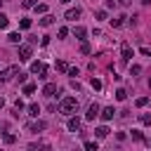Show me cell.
Segmentation results:
<instances>
[{
    "mask_svg": "<svg viewBox=\"0 0 151 151\" xmlns=\"http://www.w3.org/2000/svg\"><path fill=\"white\" fill-rule=\"evenodd\" d=\"M76 109H78V99H76V97H64V99L59 101V111H61L64 116L76 113Z\"/></svg>",
    "mask_w": 151,
    "mask_h": 151,
    "instance_id": "6da1fadb",
    "label": "cell"
},
{
    "mask_svg": "<svg viewBox=\"0 0 151 151\" xmlns=\"http://www.w3.org/2000/svg\"><path fill=\"white\" fill-rule=\"evenodd\" d=\"M28 151H52V144L47 139H38V142L28 144Z\"/></svg>",
    "mask_w": 151,
    "mask_h": 151,
    "instance_id": "7a4b0ae2",
    "label": "cell"
},
{
    "mask_svg": "<svg viewBox=\"0 0 151 151\" xmlns=\"http://www.w3.org/2000/svg\"><path fill=\"white\" fill-rule=\"evenodd\" d=\"M14 76H19V66H7L5 71H0V83H7V80H12Z\"/></svg>",
    "mask_w": 151,
    "mask_h": 151,
    "instance_id": "3957f363",
    "label": "cell"
},
{
    "mask_svg": "<svg viewBox=\"0 0 151 151\" xmlns=\"http://www.w3.org/2000/svg\"><path fill=\"white\" fill-rule=\"evenodd\" d=\"M31 57H33V45H19V59L28 61Z\"/></svg>",
    "mask_w": 151,
    "mask_h": 151,
    "instance_id": "277c9868",
    "label": "cell"
},
{
    "mask_svg": "<svg viewBox=\"0 0 151 151\" xmlns=\"http://www.w3.org/2000/svg\"><path fill=\"white\" fill-rule=\"evenodd\" d=\"M31 73H35L38 78H45V73H47V66H45L42 61H33V64H31Z\"/></svg>",
    "mask_w": 151,
    "mask_h": 151,
    "instance_id": "5b68a950",
    "label": "cell"
},
{
    "mask_svg": "<svg viewBox=\"0 0 151 151\" xmlns=\"http://www.w3.org/2000/svg\"><path fill=\"white\" fill-rule=\"evenodd\" d=\"M45 127H47V123H45V120H31V123L26 125V130H28V132H42Z\"/></svg>",
    "mask_w": 151,
    "mask_h": 151,
    "instance_id": "8992f818",
    "label": "cell"
},
{
    "mask_svg": "<svg viewBox=\"0 0 151 151\" xmlns=\"http://www.w3.org/2000/svg\"><path fill=\"white\" fill-rule=\"evenodd\" d=\"M99 113H101L99 104H97V101H92V104H90V109H87V120H94V118H97Z\"/></svg>",
    "mask_w": 151,
    "mask_h": 151,
    "instance_id": "52a82bcc",
    "label": "cell"
},
{
    "mask_svg": "<svg viewBox=\"0 0 151 151\" xmlns=\"http://www.w3.org/2000/svg\"><path fill=\"white\" fill-rule=\"evenodd\" d=\"M80 12H83L80 7H71V9H66V14H64V17H66L68 21H73V19H78V17H80Z\"/></svg>",
    "mask_w": 151,
    "mask_h": 151,
    "instance_id": "ba28073f",
    "label": "cell"
},
{
    "mask_svg": "<svg viewBox=\"0 0 151 151\" xmlns=\"http://www.w3.org/2000/svg\"><path fill=\"white\" fill-rule=\"evenodd\" d=\"M120 57H123V61H130V57H132V47H130L127 42H123V47H120Z\"/></svg>",
    "mask_w": 151,
    "mask_h": 151,
    "instance_id": "9c48e42d",
    "label": "cell"
},
{
    "mask_svg": "<svg viewBox=\"0 0 151 151\" xmlns=\"http://www.w3.org/2000/svg\"><path fill=\"white\" fill-rule=\"evenodd\" d=\"M54 92H57V83H47V85L42 87V94H45V97H54Z\"/></svg>",
    "mask_w": 151,
    "mask_h": 151,
    "instance_id": "30bf717a",
    "label": "cell"
},
{
    "mask_svg": "<svg viewBox=\"0 0 151 151\" xmlns=\"http://www.w3.org/2000/svg\"><path fill=\"white\" fill-rule=\"evenodd\" d=\"M38 24L47 28V26H52V24H54V17H52V14H42V19H38Z\"/></svg>",
    "mask_w": 151,
    "mask_h": 151,
    "instance_id": "8fae6325",
    "label": "cell"
},
{
    "mask_svg": "<svg viewBox=\"0 0 151 151\" xmlns=\"http://www.w3.org/2000/svg\"><path fill=\"white\" fill-rule=\"evenodd\" d=\"M113 113H116V111H113V106H106V109H101V113H99V116H101L104 120H111V118H113Z\"/></svg>",
    "mask_w": 151,
    "mask_h": 151,
    "instance_id": "7c38bea8",
    "label": "cell"
},
{
    "mask_svg": "<svg viewBox=\"0 0 151 151\" xmlns=\"http://www.w3.org/2000/svg\"><path fill=\"white\" fill-rule=\"evenodd\" d=\"M68 130L71 132H78L80 130V118H68Z\"/></svg>",
    "mask_w": 151,
    "mask_h": 151,
    "instance_id": "4fadbf2b",
    "label": "cell"
},
{
    "mask_svg": "<svg viewBox=\"0 0 151 151\" xmlns=\"http://www.w3.org/2000/svg\"><path fill=\"white\" fill-rule=\"evenodd\" d=\"M106 134H109V127H106V125H99V127L94 130V137H97V139H104Z\"/></svg>",
    "mask_w": 151,
    "mask_h": 151,
    "instance_id": "5bb4252c",
    "label": "cell"
},
{
    "mask_svg": "<svg viewBox=\"0 0 151 151\" xmlns=\"http://www.w3.org/2000/svg\"><path fill=\"white\" fill-rule=\"evenodd\" d=\"M85 33H87V31H85L83 26H76V28H73V35H76L78 40H85Z\"/></svg>",
    "mask_w": 151,
    "mask_h": 151,
    "instance_id": "9a60e30c",
    "label": "cell"
},
{
    "mask_svg": "<svg viewBox=\"0 0 151 151\" xmlns=\"http://www.w3.org/2000/svg\"><path fill=\"white\" fill-rule=\"evenodd\" d=\"M125 19H127V17H116V19H111V26H113V28H120V26L125 24Z\"/></svg>",
    "mask_w": 151,
    "mask_h": 151,
    "instance_id": "2e32d148",
    "label": "cell"
},
{
    "mask_svg": "<svg viewBox=\"0 0 151 151\" xmlns=\"http://www.w3.org/2000/svg\"><path fill=\"white\" fill-rule=\"evenodd\" d=\"M80 52H83V54H90V52H92V47H90L87 40H80Z\"/></svg>",
    "mask_w": 151,
    "mask_h": 151,
    "instance_id": "e0dca14e",
    "label": "cell"
},
{
    "mask_svg": "<svg viewBox=\"0 0 151 151\" xmlns=\"http://www.w3.org/2000/svg\"><path fill=\"white\" fill-rule=\"evenodd\" d=\"M139 123L142 125H151V113H139Z\"/></svg>",
    "mask_w": 151,
    "mask_h": 151,
    "instance_id": "ac0fdd59",
    "label": "cell"
},
{
    "mask_svg": "<svg viewBox=\"0 0 151 151\" xmlns=\"http://www.w3.org/2000/svg\"><path fill=\"white\" fill-rule=\"evenodd\" d=\"M2 142H5V144H14V142H17V137H14V134H9V132H5V134H2Z\"/></svg>",
    "mask_w": 151,
    "mask_h": 151,
    "instance_id": "d6986e66",
    "label": "cell"
},
{
    "mask_svg": "<svg viewBox=\"0 0 151 151\" xmlns=\"http://www.w3.org/2000/svg\"><path fill=\"white\" fill-rule=\"evenodd\" d=\"M35 12H38V14H47V5H45V2H38V5H35Z\"/></svg>",
    "mask_w": 151,
    "mask_h": 151,
    "instance_id": "ffe728a7",
    "label": "cell"
},
{
    "mask_svg": "<svg viewBox=\"0 0 151 151\" xmlns=\"http://www.w3.org/2000/svg\"><path fill=\"white\" fill-rule=\"evenodd\" d=\"M33 92H35V85L33 83H26L24 85V94H33Z\"/></svg>",
    "mask_w": 151,
    "mask_h": 151,
    "instance_id": "44dd1931",
    "label": "cell"
},
{
    "mask_svg": "<svg viewBox=\"0 0 151 151\" xmlns=\"http://www.w3.org/2000/svg\"><path fill=\"white\" fill-rule=\"evenodd\" d=\"M85 151H99L97 142H85Z\"/></svg>",
    "mask_w": 151,
    "mask_h": 151,
    "instance_id": "7402d4cb",
    "label": "cell"
},
{
    "mask_svg": "<svg viewBox=\"0 0 151 151\" xmlns=\"http://www.w3.org/2000/svg\"><path fill=\"white\" fill-rule=\"evenodd\" d=\"M7 26H9V19H7V14L0 12V28H7Z\"/></svg>",
    "mask_w": 151,
    "mask_h": 151,
    "instance_id": "603a6c76",
    "label": "cell"
},
{
    "mask_svg": "<svg viewBox=\"0 0 151 151\" xmlns=\"http://www.w3.org/2000/svg\"><path fill=\"white\" fill-rule=\"evenodd\" d=\"M7 40H9V42H19V40H21V35L14 31V33H9V35H7Z\"/></svg>",
    "mask_w": 151,
    "mask_h": 151,
    "instance_id": "cb8c5ba5",
    "label": "cell"
},
{
    "mask_svg": "<svg viewBox=\"0 0 151 151\" xmlns=\"http://www.w3.org/2000/svg\"><path fill=\"white\" fill-rule=\"evenodd\" d=\"M57 71H61V73L66 71V73H68V64H66V61H57Z\"/></svg>",
    "mask_w": 151,
    "mask_h": 151,
    "instance_id": "d4e9b609",
    "label": "cell"
},
{
    "mask_svg": "<svg viewBox=\"0 0 151 151\" xmlns=\"http://www.w3.org/2000/svg\"><path fill=\"white\" fill-rule=\"evenodd\" d=\"M125 97H127V92H125L123 87H120V90H116V99H118V101H123Z\"/></svg>",
    "mask_w": 151,
    "mask_h": 151,
    "instance_id": "484cf974",
    "label": "cell"
},
{
    "mask_svg": "<svg viewBox=\"0 0 151 151\" xmlns=\"http://www.w3.org/2000/svg\"><path fill=\"white\" fill-rule=\"evenodd\" d=\"M28 113H31V116H38V113H40V106H38V104H31V106H28Z\"/></svg>",
    "mask_w": 151,
    "mask_h": 151,
    "instance_id": "4316f807",
    "label": "cell"
},
{
    "mask_svg": "<svg viewBox=\"0 0 151 151\" xmlns=\"http://www.w3.org/2000/svg\"><path fill=\"white\" fill-rule=\"evenodd\" d=\"M132 139H134V142H144V134H142L139 130H132Z\"/></svg>",
    "mask_w": 151,
    "mask_h": 151,
    "instance_id": "83f0119b",
    "label": "cell"
},
{
    "mask_svg": "<svg viewBox=\"0 0 151 151\" xmlns=\"http://www.w3.org/2000/svg\"><path fill=\"white\" fill-rule=\"evenodd\" d=\"M35 5H38L35 0H24V2H21V7H24V9H31V7H35Z\"/></svg>",
    "mask_w": 151,
    "mask_h": 151,
    "instance_id": "f1b7e54d",
    "label": "cell"
},
{
    "mask_svg": "<svg viewBox=\"0 0 151 151\" xmlns=\"http://www.w3.org/2000/svg\"><path fill=\"white\" fill-rule=\"evenodd\" d=\"M19 28H24V31L31 28V19H21V21H19Z\"/></svg>",
    "mask_w": 151,
    "mask_h": 151,
    "instance_id": "f546056e",
    "label": "cell"
},
{
    "mask_svg": "<svg viewBox=\"0 0 151 151\" xmlns=\"http://www.w3.org/2000/svg\"><path fill=\"white\" fill-rule=\"evenodd\" d=\"M134 104H137V106L142 109V106H146V104H149V97H139V99H137Z\"/></svg>",
    "mask_w": 151,
    "mask_h": 151,
    "instance_id": "4dcf8cb0",
    "label": "cell"
},
{
    "mask_svg": "<svg viewBox=\"0 0 151 151\" xmlns=\"http://www.w3.org/2000/svg\"><path fill=\"white\" fill-rule=\"evenodd\" d=\"M94 17H97L99 21H101V19H106V9H97V12H94Z\"/></svg>",
    "mask_w": 151,
    "mask_h": 151,
    "instance_id": "1f68e13d",
    "label": "cell"
},
{
    "mask_svg": "<svg viewBox=\"0 0 151 151\" xmlns=\"http://www.w3.org/2000/svg\"><path fill=\"white\" fill-rule=\"evenodd\" d=\"M57 35H59V38H66V35H68V28H66V26H61V28L57 31Z\"/></svg>",
    "mask_w": 151,
    "mask_h": 151,
    "instance_id": "d6a6232c",
    "label": "cell"
},
{
    "mask_svg": "<svg viewBox=\"0 0 151 151\" xmlns=\"http://www.w3.org/2000/svg\"><path fill=\"white\" fill-rule=\"evenodd\" d=\"M90 83H92V87H94V90H101V80H99V78H92Z\"/></svg>",
    "mask_w": 151,
    "mask_h": 151,
    "instance_id": "836d02e7",
    "label": "cell"
},
{
    "mask_svg": "<svg viewBox=\"0 0 151 151\" xmlns=\"http://www.w3.org/2000/svg\"><path fill=\"white\" fill-rule=\"evenodd\" d=\"M130 73H132V76H137V73H142V66H139V64H134V66L130 68Z\"/></svg>",
    "mask_w": 151,
    "mask_h": 151,
    "instance_id": "e575fe53",
    "label": "cell"
},
{
    "mask_svg": "<svg viewBox=\"0 0 151 151\" xmlns=\"http://www.w3.org/2000/svg\"><path fill=\"white\" fill-rule=\"evenodd\" d=\"M26 76H28V73H21V71H19V76H17V80H19V83H24V85H26Z\"/></svg>",
    "mask_w": 151,
    "mask_h": 151,
    "instance_id": "d590c367",
    "label": "cell"
},
{
    "mask_svg": "<svg viewBox=\"0 0 151 151\" xmlns=\"http://www.w3.org/2000/svg\"><path fill=\"white\" fill-rule=\"evenodd\" d=\"M116 5H118V0H106V7H109V9H111V7H116Z\"/></svg>",
    "mask_w": 151,
    "mask_h": 151,
    "instance_id": "8d00e7d4",
    "label": "cell"
},
{
    "mask_svg": "<svg viewBox=\"0 0 151 151\" xmlns=\"http://www.w3.org/2000/svg\"><path fill=\"white\" fill-rule=\"evenodd\" d=\"M118 5H123V7H130V5H132V0H118Z\"/></svg>",
    "mask_w": 151,
    "mask_h": 151,
    "instance_id": "74e56055",
    "label": "cell"
},
{
    "mask_svg": "<svg viewBox=\"0 0 151 151\" xmlns=\"http://www.w3.org/2000/svg\"><path fill=\"white\" fill-rule=\"evenodd\" d=\"M0 130H7V123H0Z\"/></svg>",
    "mask_w": 151,
    "mask_h": 151,
    "instance_id": "f35d334b",
    "label": "cell"
},
{
    "mask_svg": "<svg viewBox=\"0 0 151 151\" xmlns=\"http://www.w3.org/2000/svg\"><path fill=\"white\" fill-rule=\"evenodd\" d=\"M2 106H5V99H2V97H0V109H2Z\"/></svg>",
    "mask_w": 151,
    "mask_h": 151,
    "instance_id": "ab89813d",
    "label": "cell"
},
{
    "mask_svg": "<svg viewBox=\"0 0 151 151\" xmlns=\"http://www.w3.org/2000/svg\"><path fill=\"white\" fill-rule=\"evenodd\" d=\"M142 5H151V0H142Z\"/></svg>",
    "mask_w": 151,
    "mask_h": 151,
    "instance_id": "60d3db41",
    "label": "cell"
},
{
    "mask_svg": "<svg viewBox=\"0 0 151 151\" xmlns=\"http://www.w3.org/2000/svg\"><path fill=\"white\" fill-rule=\"evenodd\" d=\"M59 2H64V5H68V2H71V0H59Z\"/></svg>",
    "mask_w": 151,
    "mask_h": 151,
    "instance_id": "b9f144b4",
    "label": "cell"
},
{
    "mask_svg": "<svg viewBox=\"0 0 151 151\" xmlns=\"http://www.w3.org/2000/svg\"><path fill=\"white\" fill-rule=\"evenodd\" d=\"M149 87H151V78H149Z\"/></svg>",
    "mask_w": 151,
    "mask_h": 151,
    "instance_id": "7bdbcfd3",
    "label": "cell"
},
{
    "mask_svg": "<svg viewBox=\"0 0 151 151\" xmlns=\"http://www.w3.org/2000/svg\"><path fill=\"white\" fill-rule=\"evenodd\" d=\"M2 2H7V0H2Z\"/></svg>",
    "mask_w": 151,
    "mask_h": 151,
    "instance_id": "ee69618b",
    "label": "cell"
},
{
    "mask_svg": "<svg viewBox=\"0 0 151 151\" xmlns=\"http://www.w3.org/2000/svg\"><path fill=\"white\" fill-rule=\"evenodd\" d=\"M0 151H2V149H0Z\"/></svg>",
    "mask_w": 151,
    "mask_h": 151,
    "instance_id": "f6af8a7d",
    "label": "cell"
},
{
    "mask_svg": "<svg viewBox=\"0 0 151 151\" xmlns=\"http://www.w3.org/2000/svg\"><path fill=\"white\" fill-rule=\"evenodd\" d=\"M149 144H151V142H149Z\"/></svg>",
    "mask_w": 151,
    "mask_h": 151,
    "instance_id": "bcb514c9",
    "label": "cell"
}]
</instances>
